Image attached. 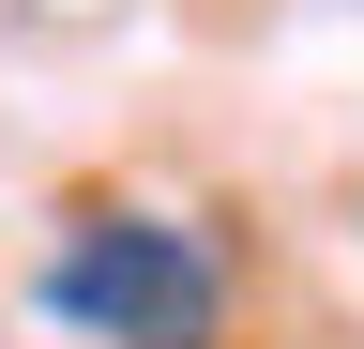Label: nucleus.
<instances>
[{
	"instance_id": "1",
	"label": "nucleus",
	"mask_w": 364,
	"mask_h": 349,
	"mask_svg": "<svg viewBox=\"0 0 364 349\" xmlns=\"http://www.w3.org/2000/svg\"><path fill=\"white\" fill-rule=\"evenodd\" d=\"M46 319L91 349H228V243L136 198H76L46 243Z\"/></svg>"
}]
</instances>
